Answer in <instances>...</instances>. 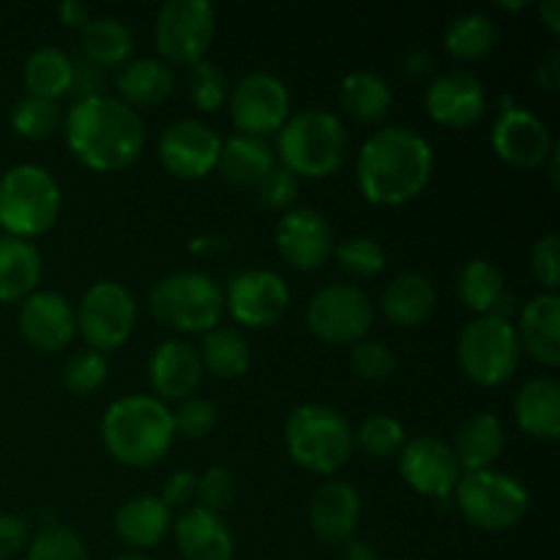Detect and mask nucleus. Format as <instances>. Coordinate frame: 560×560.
Here are the masks:
<instances>
[{
  "label": "nucleus",
  "instance_id": "nucleus-1",
  "mask_svg": "<svg viewBox=\"0 0 560 560\" xmlns=\"http://www.w3.org/2000/svg\"><path fill=\"white\" fill-rule=\"evenodd\" d=\"M435 153L421 131L408 126H383L372 131L355 159L361 195L375 206H402L430 184Z\"/></svg>",
  "mask_w": 560,
  "mask_h": 560
},
{
  "label": "nucleus",
  "instance_id": "nucleus-2",
  "mask_svg": "<svg viewBox=\"0 0 560 560\" xmlns=\"http://www.w3.org/2000/svg\"><path fill=\"white\" fill-rule=\"evenodd\" d=\"M66 142L91 170L115 173L142 153L145 126L135 107L102 93L71 104L66 113Z\"/></svg>",
  "mask_w": 560,
  "mask_h": 560
},
{
  "label": "nucleus",
  "instance_id": "nucleus-3",
  "mask_svg": "<svg viewBox=\"0 0 560 560\" xmlns=\"http://www.w3.org/2000/svg\"><path fill=\"white\" fill-rule=\"evenodd\" d=\"M102 438L118 463L145 468L159 463L173 446V410L151 394L120 397L102 416Z\"/></svg>",
  "mask_w": 560,
  "mask_h": 560
},
{
  "label": "nucleus",
  "instance_id": "nucleus-4",
  "mask_svg": "<svg viewBox=\"0 0 560 560\" xmlns=\"http://www.w3.org/2000/svg\"><path fill=\"white\" fill-rule=\"evenodd\" d=\"M277 153L290 173L326 178L348 156V129L328 109H301L277 131Z\"/></svg>",
  "mask_w": 560,
  "mask_h": 560
},
{
  "label": "nucleus",
  "instance_id": "nucleus-5",
  "mask_svg": "<svg viewBox=\"0 0 560 560\" xmlns=\"http://www.w3.org/2000/svg\"><path fill=\"white\" fill-rule=\"evenodd\" d=\"M284 443L295 465L317 476L337 474L353 454L348 419L328 405H299L284 421Z\"/></svg>",
  "mask_w": 560,
  "mask_h": 560
},
{
  "label": "nucleus",
  "instance_id": "nucleus-6",
  "mask_svg": "<svg viewBox=\"0 0 560 560\" xmlns=\"http://www.w3.org/2000/svg\"><path fill=\"white\" fill-rule=\"evenodd\" d=\"M60 186L38 164H16L0 178V228L14 238L42 235L58 222Z\"/></svg>",
  "mask_w": 560,
  "mask_h": 560
},
{
  "label": "nucleus",
  "instance_id": "nucleus-7",
  "mask_svg": "<svg viewBox=\"0 0 560 560\" xmlns=\"http://www.w3.org/2000/svg\"><path fill=\"white\" fill-rule=\"evenodd\" d=\"M151 312L170 328L208 334L224 315V290L202 271H175L153 284Z\"/></svg>",
  "mask_w": 560,
  "mask_h": 560
},
{
  "label": "nucleus",
  "instance_id": "nucleus-8",
  "mask_svg": "<svg viewBox=\"0 0 560 560\" xmlns=\"http://www.w3.org/2000/svg\"><path fill=\"white\" fill-rule=\"evenodd\" d=\"M457 503L470 525L481 530H509L525 517L530 495L525 485L503 470H470L457 481Z\"/></svg>",
  "mask_w": 560,
  "mask_h": 560
},
{
  "label": "nucleus",
  "instance_id": "nucleus-9",
  "mask_svg": "<svg viewBox=\"0 0 560 560\" xmlns=\"http://www.w3.org/2000/svg\"><path fill=\"white\" fill-rule=\"evenodd\" d=\"M520 339L512 320L501 315H479L463 328L457 359L465 375L479 386H501L520 364Z\"/></svg>",
  "mask_w": 560,
  "mask_h": 560
},
{
  "label": "nucleus",
  "instance_id": "nucleus-10",
  "mask_svg": "<svg viewBox=\"0 0 560 560\" xmlns=\"http://www.w3.org/2000/svg\"><path fill=\"white\" fill-rule=\"evenodd\" d=\"M217 33V11L208 0H170L156 16V47L170 63L195 66L206 60Z\"/></svg>",
  "mask_w": 560,
  "mask_h": 560
},
{
  "label": "nucleus",
  "instance_id": "nucleus-11",
  "mask_svg": "<svg viewBox=\"0 0 560 560\" xmlns=\"http://www.w3.org/2000/svg\"><path fill=\"white\" fill-rule=\"evenodd\" d=\"M370 295L355 284L334 282L317 290L306 304V323L312 334L331 345H355L372 328Z\"/></svg>",
  "mask_w": 560,
  "mask_h": 560
},
{
  "label": "nucleus",
  "instance_id": "nucleus-12",
  "mask_svg": "<svg viewBox=\"0 0 560 560\" xmlns=\"http://www.w3.org/2000/svg\"><path fill=\"white\" fill-rule=\"evenodd\" d=\"M77 315V331L88 348L107 353L131 337L137 320V304L129 290L118 282H96L85 290Z\"/></svg>",
  "mask_w": 560,
  "mask_h": 560
},
{
  "label": "nucleus",
  "instance_id": "nucleus-13",
  "mask_svg": "<svg viewBox=\"0 0 560 560\" xmlns=\"http://www.w3.org/2000/svg\"><path fill=\"white\" fill-rule=\"evenodd\" d=\"M230 118L241 135H273L290 118L288 85L271 71H252L230 93Z\"/></svg>",
  "mask_w": 560,
  "mask_h": 560
},
{
  "label": "nucleus",
  "instance_id": "nucleus-14",
  "mask_svg": "<svg viewBox=\"0 0 560 560\" xmlns=\"http://www.w3.org/2000/svg\"><path fill=\"white\" fill-rule=\"evenodd\" d=\"M290 290L277 271L246 268L235 273L224 290V310L249 328H266L288 312Z\"/></svg>",
  "mask_w": 560,
  "mask_h": 560
},
{
  "label": "nucleus",
  "instance_id": "nucleus-15",
  "mask_svg": "<svg viewBox=\"0 0 560 560\" xmlns=\"http://www.w3.org/2000/svg\"><path fill=\"white\" fill-rule=\"evenodd\" d=\"M399 474L419 495L435 498L443 506L463 470L448 443L435 435H419L405 441V446L399 448Z\"/></svg>",
  "mask_w": 560,
  "mask_h": 560
},
{
  "label": "nucleus",
  "instance_id": "nucleus-16",
  "mask_svg": "<svg viewBox=\"0 0 560 560\" xmlns=\"http://www.w3.org/2000/svg\"><path fill=\"white\" fill-rule=\"evenodd\" d=\"M222 137L197 118H180L159 137V159L178 178H202L219 162Z\"/></svg>",
  "mask_w": 560,
  "mask_h": 560
},
{
  "label": "nucleus",
  "instance_id": "nucleus-17",
  "mask_svg": "<svg viewBox=\"0 0 560 560\" xmlns=\"http://www.w3.org/2000/svg\"><path fill=\"white\" fill-rule=\"evenodd\" d=\"M277 249L299 271H315L331 257L334 230L315 208H290L277 222Z\"/></svg>",
  "mask_w": 560,
  "mask_h": 560
},
{
  "label": "nucleus",
  "instance_id": "nucleus-18",
  "mask_svg": "<svg viewBox=\"0 0 560 560\" xmlns=\"http://www.w3.org/2000/svg\"><path fill=\"white\" fill-rule=\"evenodd\" d=\"M490 140L503 162L523 170L545 164L547 156L552 153V148H556L545 120H541L539 115L530 113V109L517 107V104L503 107L495 126H492Z\"/></svg>",
  "mask_w": 560,
  "mask_h": 560
},
{
  "label": "nucleus",
  "instance_id": "nucleus-19",
  "mask_svg": "<svg viewBox=\"0 0 560 560\" xmlns=\"http://www.w3.org/2000/svg\"><path fill=\"white\" fill-rule=\"evenodd\" d=\"M20 331L27 342L44 353L63 350L77 334V315L69 299L55 290H36L20 306Z\"/></svg>",
  "mask_w": 560,
  "mask_h": 560
},
{
  "label": "nucleus",
  "instance_id": "nucleus-20",
  "mask_svg": "<svg viewBox=\"0 0 560 560\" xmlns=\"http://www.w3.org/2000/svg\"><path fill=\"white\" fill-rule=\"evenodd\" d=\"M424 107L438 124L465 129L474 126L487 109V91L470 71H443L427 85Z\"/></svg>",
  "mask_w": 560,
  "mask_h": 560
},
{
  "label": "nucleus",
  "instance_id": "nucleus-21",
  "mask_svg": "<svg viewBox=\"0 0 560 560\" xmlns=\"http://www.w3.org/2000/svg\"><path fill=\"white\" fill-rule=\"evenodd\" d=\"M361 520V495L348 481H326L310 503V525L326 545H345L353 539Z\"/></svg>",
  "mask_w": 560,
  "mask_h": 560
},
{
  "label": "nucleus",
  "instance_id": "nucleus-22",
  "mask_svg": "<svg viewBox=\"0 0 560 560\" xmlns=\"http://www.w3.org/2000/svg\"><path fill=\"white\" fill-rule=\"evenodd\" d=\"M175 541L184 560H233L235 539L222 514L202 506L186 509L175 523Z\"/></svg>",
  "mask_w": 560,
  "mask_h": 560
},
{
  "label": "nucleus",
  "instance_id": "nucleus-23",
  "mask_svg": "<svg viewBox=\"0 0 560 560\" xmlns=\"http://www.w3.org/2000/svg\"><path fill=\"white\" fill-rule=\"evenodd\" d=\"M148 377L162 402L164 399H186L202 377L200 353L180 339H167L151 353Z\"/></svg>",
  "mask_w": 560,
  "mask_h": 560
},
{
  "label": "nucleus",
  "instance_id": "nucleus-24",
  "mask_svg": "<svg viewBox=\"0 0 560 560\" xmlns=\"http://www.w3.org/2000/svg\"><path fill=\"white\" fill-rule=\"evenodd\" d=\"M517 339L520 348L541 364H560V299L556 293H541L523 306Z\"/></svg>",
  "mask_w": 560,
  "mask_h": 560
},
{
  "label": "nucleus",
  "instance_id": "nucleus-25",
  "mask_svg": "<svg viewBox=\"0 0 560 560\" xmlns=\"http://www.w3.org/2000/svg\"><path fill=\"white\" fill-rule=\"evenodd\" d=\"M170 528H173V514L156 495H137L115 512V534L129 547H137V552L162 545Z\"/></svg>",
  "mask_w": 560,
  "mask_h": 560
},
{
  "label": "nucleus",
  "instance_id": "nucleus-26",
  "mask_svg": "<svg viewBox=\"0 0 560 560\" xmlns=\"http://www.w3.org/2000/svg\"><path fill=\"white\" fill-rule=\"evenodd\" d=\"M438 293L435 284L419 271H405L394 277L383 290V315L399 328H413L424 323L435 312Z\"/></svg>",
  "mask_w": 560,
  "mask_h": 560
},
{
  "label": "nucleus",
  "instance_id": "nucleus-27",
  "mask_svg": "<svg viewBox=\"0 0 560 560\" xmlns=\"http://www.w3.org/2000/svg\"><path fill=\"white\" fill-rule=\"evenodd\" d=\"M514 416L530 438L556 441L560 435V383L556 377H530L514 399Z\"/></svg>",
  "mask_w": 560,
  "mask_h": 560
},
{
  "label": "nucleus",
  "instance_id": "nucleus-28",
  "mask_svg": "<svg viewBox=\"0 0 560 560\" xmlns=\"http://www.w3.org/2000/svg\"><path fill=\"white\" fill-rule=\"evenodd\" d=\"M503 443H506V430L501 419L492 413H476L459 424L452 452L459 470L470 474V470L492 468V463L501 457Z\"/></svg>",
  "mask_w": 560,
  "mask_h": 560
},
{
  "label": "nucleus",
  "instance_id": "nucleus-29",
  "mask_svg": "<svg viewBox=\"0 0 560 560\" xmlns=\"http://www.w3.org/2000/svg\"><path fill=\"white\" fill-rule=\"evenodd\" d=\"M459 301L476 315H501L509 320V301L512 295L506 293V279L501 268L490 260H468L457 277Z\"/></svg>",
  "mask_w": 560,
  "mask_h": 560
},
{
  "label": "nucleus",
  "instance_id": "nucleus-30",
  "mask_svg": "<svg viewBox=\"0 0 560 560\" xmlns=\"http://www.w3.org/2000/svg\"><path fill=\"white\" fill-rule=\"evenodd\" d=\"M115 85H118L120 102H126L129 107H153L173 93L175 77L164 60L135 58L126 60Z\"/></svg>",
  "mask_w": 560,
  "mask_h": 560
},
{
  "label": "nucleus",
  "instance_id": "nucleus-31",
  "mask_svg": "<svg viewBox=\"0 0 560 560\" xmlns=\"http://www.w3.org/2000/svg\"><path fill=\"white\" fill-rule=\"evenodd\" d=\"M42 279V255L27 238H0V301H25Z\"/></svg>",
  "mask_w": 560,
  "mask_h": 560
},
{
  "label": "nucleus",
  "instance_id": "nucleus-32",
  "mask_svg": "<svg viewBox=\"0 0 560 560\" xmlns=\"http://www.w3.org/2000/svg\"><path fill=\"white\" fill-rule=\"evenodd\" d=\"M392 85L377 71L355 69L339 82V102L345 113L361 124H381L392 113Z\"/></svg>",
  "mask_w": 560,
  "mask_h": 560
},
{
  "label": "nucleus",
  "instance_id": "nucleus-33",
  "mask_svg": "<svg viewBox=\"0 0 560 560\" xmlns=\"http://www.w3.org/2000/svg\"><path fill=\"white\" fill-rule=\"evenodd\" d=\"M217 167L230 184L255 186L273 167V151L266 140L249 135H233L222 140Z\"/></svg>",
  "mask_w": 560,
  "mask_h": 560
},
{
  "label": "nucleus",
  "instance_id": "nucleus-34",
  "mask_svg": "<svg viewBox=\"0 0 560 560\" xmlns=\"http://www.w3.org/2000/svg\"><path fill=\"white\" fill-rule=\"evenodd\" d=\"M80 47L88 60L109 69V66H120L129 60L131 49H135V36L118 16H91L82 25Z\"/></svg>",
  "mask_w": 560,
  "mask_h": 560
},
{
  "label": "nucleus",
  "instance_id": "nucleus-35",
  "mask_svg": "<svg viewBox=\"0 0 560 560\" xmlns=\"http://www.w3.org/2000/svg\"><path fill=\"white\" fill-rule=\"evenodd\" d=\"M202 366L219 377H241L252 364V348L233 326H217L202 337Z\"/></svg>",
  "mask_w": 560,
  "mask_h": 560
},
{
  "label": "nucleus",
  "instance_id": "nucleus-36",
  "mask_svg": "<svg viewBox=\"0 0 560 560\" xmlns=\"http://www.w3.org/2000/svg\"><path fill=\"white\" fill-rule=\"evenodd\" d=\"M71 82V58L58 47H38L25 60V85L31 96L52 98L58 102L69 93Z\"/></svg>",
  "mask_w": 560,
  "mask_h": 560
},
{
  "label": "nucleus",
  "instance_id": "nucleus-37",
  "mask_svg": "<svg viewBox=\"0 0 560 560\" xmlns=\"http://www.w3.org/2000/svg\"><path fill=\"white\" fill-rule=\"evenodd\" d=\"M495 22H492L490 16L479 14V11H468V14H459L448 22L443 44H446V49L454 58L479 60L495 47Z\"/></svg>",
  "mask_w": 560,
  "mask_h": 560
},
{
  "label": "nucleus",
  "instance_id": "nucleus-38",
  "mask_svg": "<svg viewBox=\"0 0 560 560\" xmlns=\"http://www.w3.org/2000/svg\"><path fill=\"white\" fill-rule=\"evenodd\" d=\"M58 124L60 109L58 102H52V98H38L27 93L11 109V126L25 140H47V137L55 135Z\"/></svg>",
  "mask_w": 560,
  "mask_h": 560
},
{
  "label": "nucleus",
  "instance_id": "nucleus-39",
  "mask_svg": "<svg viewBox=\"0 0 560 560\" xmlns=\"http://www.w3.org/2000/svg\"><path fill=\"white\" fill-rule=\"evenodd\" d=\"M405 427L402 421L388 413H375L364 419L359 432L353 435V446H359L366 457H392L405 446Z\"/></svg>",
  "mask_w": 560,
  "mask_h": 560
},
{
  "label": "nucleus",
  "instance_id": "nucleus-40",
  "mask_svg": "<svg viewBox=\"0 0 560 560\" xmlns=\"http://www.w3.org/2000/svg\"><path fill=\"white\" fill-rule=\"evenodd\" d=\"M186 88H189L191 104L202 113H213L230 98L228 74L213 60H200V63L191 66L189 77H186Z\"/></svg>",
  "mask_w": 560,
  "mask_h": 560
},
{
  "label": "nucleus",
  "instance_id": "nucleus-41",
  "mask_svg": "<svg viewBox=\"0 0 560 560\" xmlns=\"http://www.w3.org/2000/svg\"><path fill=\"white\" fill-rule=\"evenodd\" d=\"M339 268L355 279H372L386 268V249L370 235H353L334 249Z\"/></svg>",
  "mask_w": 560,
  "mask_h": 560
},
{
  "label": "nucleus",
  "instance_id": "nucleus-42",
  "mask_svg": "<svg viewBox=\"0 0 560 560\" xmlns=\"http://www.w3.org/2000/svg\"><path fill=\"white\" fill-rule=\"evenodd\" d=\"M107 372H109L107 355L98 353V350L93 348H82V350H74V353L66 359L63 383L69 392L82 394V397H85V394L98 392V388L107 383Z\"/></svg>",
  "mask_w": 560,
  "mask_h": 560
},
{
  "label": "nucleus",
  "instance_id": "nucleus-43",
  "mask_svg": "<svg viewBox=\"0 0 560 560\" xmlns=\"http://www.w3.org/2000/svg\"><path fill=\"white\" fill-rule=\"evenodd\" d=\"M25 560H88L85 541L63 525H47L27 547Z\"/></svg>",
  "mask_w": 560,
  "mask_h": 560
},
{
  "label": "nucleus",
  "instance_id": "nucleus-44",
  "mask_svg": "<svg viewBox=\"0 0 560 560\" xmlns=\"http://www.w3.org/2000/svg\"><path fill=\"white\" fill-rule=\"evenodd\" d=\"M394 350L386 342H377V339H361L350 350V370L355 377L366 383H383L394 375Z\"/></svg>",
  "mask_w": 560,
  "mask_h": 560
},
{
  "label": "nucleus",
  "instance_id": "nucleus-45",
  "mask_svg": "<svg viewBox=\"0 0 560 560\" xmlns=\"http://www.w3.org/2000/svg\"><path fill=\"white\" fill-rule=\"evenodd\" d=\"M217 405L208 402V399L202 397H186L180 399L178 410L173 413V424H175V432H180L184 438H189V441H200V438H206L208 432L217 427Z\"/></svg>",
  "mask_w": 560,
  "mask_h": 560
},
{
  "label": "nucleus",
  "instance_id": "nucleus-46",
  "mask_svg": "<svg viewBox=\"0 0 560 560\" xmlns=\"http://www.w3.org/2000/svg\"><path fill=\"white\" fill-rule=\"evenodd\" d=\"M257 191V202L271 211H282V208H290L299 197V175L290 173L288 167L282 164H273L266 175L255 184Z\"/></svg>",
  "mask_w": 560,
  "mask_h": 560
},
{
  "label": "nucleus",
  "instance_id": "nucleus-47",
  "mask_svg": "<svg viewBox=\"0 0 560 560\" xmlns=\"http://www.w3.org/2000/svg\"><path fill=\"white\" fill-rule=\"evenodd\" d=\"M197 498H200L202 509L219 514L233 503L235 476L228 468H222V465H213L206 474L197 476Z\"/></svg>",
  "mask_w": 560,
  "mask_h": 560
},
{
  "label": "nucleus",
  "instance_id": "nucleus-48",
  "mask_svg": "<svg viewBox=\"0 0 560 560\" xmlns=\"http://www.w3.org/2000/svg\"><path fill=\"white\" fill-rule=\"evenodd\" d=\"M69 58H71L69 93L74 96V102H82V98H91V96H102L104 85H107V69H102L98 63L88 60L82 52L69 55Z\"/></svg>",
  "mask_w": 560,
  "mask_h": 560
},
{
  "label": "nucleus",
  "instance_id": "nucleus-49",
  "mask_svg": "<svg viewBox=\"0 0 560 560\" xmlns=\"http://www.w3.org/2000/svg\"><path fill=\"white\" fill-rule=\"evenodd\" d=\"M558 246L560 238L556 233H547L536 241L534 252H530V271L545 284L547 293H556L560 279V262H558Z\"/></svg>",
  "mask_w": 560,
  "mask_h": 560
},
{
  "label": "nucleus",
  "instance_id": "nucleus-50",
  "mask_svg": "<svg viewBox=\"0 0 560 560\" xmlns=\"http://www.w3.org/2000/svg\"><path fill=\"white\" fill-rule=\"evenodd\" d=\"M27 545V523L16 514H0V560L16 556Z\"/></svg>",
  "mask_w": 560,
  "mask_h": 560
},
{
  "label": "nucleus",
  "instance_id": "nucleus-51",
  "mask_svg": "<svg viewBox=\"0 0 560 560\" xmlns=\"http://www.w3.org/2000/svg\"><path fill=\"white\" fill-rule=\"evenodd\" d=\"M197 498V474L191 470H175L162 490V501L167 506H186Z\"/></svg>",
  "mask_w": 560,
  "mask_h": 560
},
{
  "label": "nucleus",
  "instance_id": "nucleus-52",
  "mask_svg": "<svg viewBox=\"0 0 560 560\" xmlns=\"http://www.w3.org/2000/svg\"><path fill=\"white\" fill-rule=\"evenodd\" d=\"M536 80H539V85L547 88V91H556L558 82H560V52L558 49H552V52L541 60L539 71H536Z\"/></svg>",
  "mask_w": 560,
  "mask_h": 560
},
{
  "label": "nucleus",
  "instance_id": "nucleus-53",
  "mask_svg": "<svg viewBox=\"0 0 560 560\" xmlns=\"http://www.w3.org/2000/svg\"><path fill=\"white\" fill-rule=\"evenodd\" d=\"M58 14L60 20L71 27H82L88 20H91V9H88L85 3H80V0H66V3H60Z\"/></svg>",
  "mask_w": 560,
  "mask_h": 560
},
{
  "label": "nucleus",
  "instance_id": "nucleus-54",
  "mask_svg": "<svg viewBox=\"0 0 560 560\" xmlns=\"http://www.w3.org/2000/svg\"><path fill=\"white\" fill-rule=\"evenodd\" d=\"M432 69H435V55L432 52H410L408 58H405V71H408L410 77H416V80H421V77H430Z\"/></svg>",
  "mask_w": 560,
  "mask_h": 560
},
{
  "label": "nucleus",
  "instance_id": "nucleus-55",
  "mask_svg": "<svg viewBox=\"0 0 560 560\" xmlns=\"http://www.w3.org/2000/svg\"><path fill=\"white\" fill-rule=\"evenodd\" d=\"M339 560H381L375 547L370 541H345L342 552H339Z\"/></svg>",
  "mask_w": 560,
  "mask_h": 560
},
{
  "label": "nucleus",
  "instance_id": "nucleus-56",
  "mask_svg": "<svg viewBox=\"0 0 560 560\" xmlns=\"http://www.w3.org/2000/svg\"><path fill=\"white\" fill-rule=\"evenodd\" d=\"M539 14L552 33H560V0H545L539 5Z\"/></svg>",
  "mask_w": 560,
  "mask_h": 560
},
{
  "label": "nucleus",
  "instance_id": "nucleus-57",
  "mask_svg": "<svg viewBox=\"0 0 560 560\" xmlns=\"http://www.w3.org/2000/svg\"><path fill=\"white\" fill-rule=\"evenodd\" d=\"M558 153H560V148L556 145L552 148V153L547 159H550V180L552 184H558Z\"/></svg>",
  "mask_w": 560,
  "mask_h": 560
},
{
  "label": "nucleus",
  "instance_id": "nucleus-58",
  "mask_svg": "<svg viewBox=\"0 0 560 560\" xmlns=\"http://www.w3.org/2000/svg\"><path fill=\"white\" fill-rule=\"evenodd\" d=\"M113 560H151L145 556V552H137V550H131V552H120L118 558H113Z\"/></svg>",
  "mask_w": 560,
  "mask_h": 560
},
{
  "label": "nucleus",
  "instance_id": "nucleus-59",
  "mask_svg": "<svg viewBox=\"0 0 560 560\" xmlns=\"http://www.w3.org/2000/svg\"><path fill=\"white\" fill-rule=\"evenodd\" d=\"M498 5H501V9H525L528 3H525V0H517V3H498Z\"/></svg>",
  "mask_w": 560,
  "mask_h": 560
}]
</instances>
